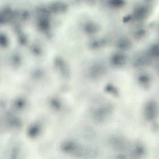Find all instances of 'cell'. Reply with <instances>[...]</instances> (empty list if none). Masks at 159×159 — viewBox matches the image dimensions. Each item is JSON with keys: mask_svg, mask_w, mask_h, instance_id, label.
<instances>
[{"mask_svg": "<svg viewBox=\"0 0 159 159\" xmlns=\"http://www.w3.org/2000/svg\"><path fill=\"white\" fill-rule=\"evenodd\" d=\"M105 73V69L102 66L96 65L92 68L91 74L93 78L98 79L102 77Z\"/></svg>", "mask_w": 159, "mask_h": 159, "instance_id": "cell-5", "label": "cell"}, {"mask_svg": "<svg viewBox=\"0 0 159 159\" xmlns=\"http://www.w3.org/2000/svg\"><path fill=\"white\" fill-rule=\"evenodd\" d=\"M48 8L51 12L60 14L66 12L68 9V6L65 2H55L51 3Z\"/></svg>", "mask_w": 159, "mask_h": 159, "instance_id": "cell-3", "label": "cell"}, {"mask_svg": "<svg viewBox=\"0 0 159 159\" xmlns=\"http://www.w3.org/2000/svg\"><path fill=\"white\" fill-rule=\"evenodd\" d=\"M105 89L106 91L109 93L115 95H117L118 94V91L112 85H107L106 86Z\"/></svg>", "mask_w": 159, "mask_h": 159, "instance_id": "cell-10", "label": "cell"}, {"mask_svg": "<svg viewBox=\"0 0 159 159\" xmlns=\"http://www.w3.org/2000/svg\"><path fill=\"white\" fill-rule=\"evenodd\" d=\"M97 25L92 23H87L84 26L85 31L89 34H93L96 32L98 30Z\"/></svg>", "mask_w": 159, "mask_h": 159, "instance_id": "cell-7", "label": "cell"}, {"mask_svg": "<svg viewBox=\"0 0 159 159\" xmlns=\"http://www.w3.org/2000/svg\"><path fill=\"white\" fill-rule=\"evenodd\" d=\"M158 111L157 103L154 100H151L145 104L144 109L143 113L145 119L152 120L156 117Z\"/></svg>", "mask_w": 159, "mask_h": 159, "instance_id": "cell-2", "label": "cell"}, {"mask_svg": "<svg viewBox=\"0 0 159 159\" xmlns=\"http://www.w3.org/2000/svg\"><path fill=\"white\" fill-rule=\"evenodd\" d=\"M138 81L139 84L144 88H148L151 83V78L148 75L142 74L138 77Z\"/></svg>", "mask_w": 159, "mask_h": 159, "instance_id": "cell-4", "label": "cell"}, {"mask_svg": "<svg viewBox=\"0 0 159 159\" xmlns=\"http://www.w3.org/2000/svg\"><path fill=\"white\" fill-rule=\"evenodd\" d=\"M125 59L121 55H118L113 59L112 62L116 66H120L122 65L124 62Z\"/></svg>", "mask_w": 159, "mask_h": 159, "instance_id": "cell-9", "label": "cell"}, {"mask_svg": "<svg viewBox=\"0 0 159 159\" xmlns=\"http://www.w3.org/2000/svg\"><path fill=\"white\" fill-rule=\"evenodd\" d=\"M40 29L44 31L48 30L50 27V22L48 18H41L39 22Z\"/></svg>", "mask_w": 159, "mask_h": 159, "instance_id": "cell-6", "label": "cell"}, {"mask_svg": "<svg viewBox=\"0 0 159 159\" xmlns=\"http://www.w3.org/2000/svg\"><path fill=\"white\" fill-rule=\"evenodd\" d=\"M113 107L111 103L107 102L100 105L96 110L94 118L97 121L102 122L107 119L111 115Z\"/></svg>", "mask_w": 159, "mask_h": 159, "instance_id": "cell-1", "label": "cell"}, {"mask_svg": "<svg viewBox=\"0 0 159 159\" xmlns=\"http://www.w3.org/2000/svg\"><path fill=\"white\" fill-rule=\"evenodd\" d=\"M38 12L41 18H47L49 16L51 12L48 8L41 7L39 8L38 10Z\"/></svg>", "mask_w": 159, "mask_h": 159, "instance_id": "cell-8", "label": "cell"}]
</instances>
